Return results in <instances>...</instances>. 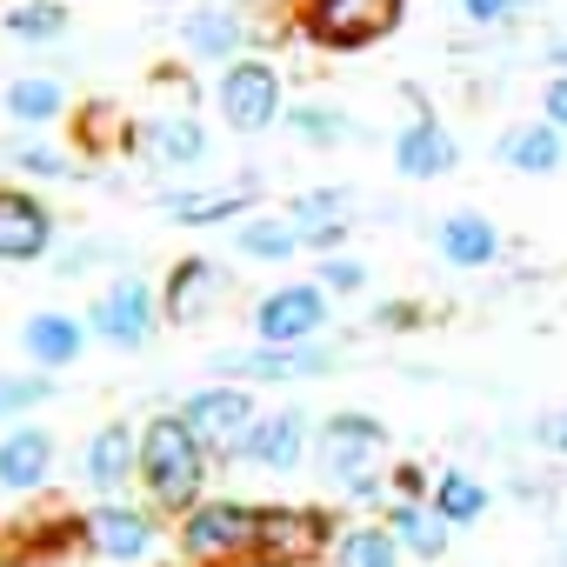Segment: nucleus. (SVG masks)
Returning <instances> with one entry per match:
<instances>
[{"instance_id": "1", "label": "nucleus", "mask_w": 567, "mask_h": 567, "mask_svg": "<svg viewBox=\"0 0 567 567\" xmlns=\"http://www.w3.org/2000/svg\"><path fill=\"white\" fill-rule=\"evenodd\" d=\"M141 481L154 494V507L167 514H187L200 507V487H207V447L194 441V427L181 414H154L141 427Z\"/></svg>"}, {"instance_id": "2", "label": "nucleus", "mask_w": 567, "mask_h": 567, "mask_svg": "<svg viewBox=\"0 0 567 567\" xmlns=\"http://www.w3.org/2000/svg\"><path fill=\"white\" fill-rule=\"evenodd\" d=\"M315 461L334 487H348L354 501L381 494V461H388V427L361 408H341L315 427Z\"/></svg>"}, {"instance_id": "3", "label": "nucleus", "mask_w": 567, "mask_h": 567, "mask_svg": "<svg viewBox=\"0 0 567 567\" xmlns=\"http://www.w3.org/2000/svg\"><path fill=\"white\" fill-rule=\"evenodd\" d=\"M260 547V507L254 501H200L181 514V554L194 567H240Z\"/></svg>"}, {"instance_id": "4", "label": "nucleus", "mask_w": 567, "mask_h": 567, "mask_svg": "<svg viewBox=\"0 0 567 567\" xmlns=\"http://www.w3.org/2000/svg\"><path fill=\"white\" fill-rule=\"evenodd\" d=\"M301 34L328 54H361L408 21V0H301Z\"/></svg>"}, {"instance_id": "5", "label": "nucleus", "mask_w": 567, "mask_h": 567, "mask_svg": "<svg viewBox=\"0 0 567 567\" xmlns=\"http://www.w3.org/2000/svg\"><path fill=\"white\" fill-rule=\"evenodd\" d=\"M214 101H220V121H227L234 134H267L280 114H288V94H280V68L260 61V54L227 61Z\"/></svg>"}, {"instance_id": "6", "label": "nucleus", "mask_w": 567, "mask_h": 567, "mask_svg": "<svg viewBox=\"0 0 567 567\" xmlns=\"http://www.w3.org/2000/svg\"><path fill=\"white\" fill-rule=\"evenodd\" d=\"M341 368V354L334 348H321V341H308V348H227V354H214V374L220 381H240V388H267V381H321V374H334Z\"/></svg>"}, {"instance_id": "7", "label": "nucleus", "mask_w": 567, "mask_h": 567, "mask_svg": "<svg viewBox=\"0 0 567 567\" xmlns=\"http://www.w3.org/2000/svg\"><path fill=\"white\" fill-rule=\"evenodd\" d=\"M328 328V288L321 280H288V288H267L254 301V334L267 348H308Z\"/></svg>"}, {"instance_id": "8", "label": "nucleus", "mask_w": 567, "mask_h": 567, "mask_svg": "<svg viewBox=\"0 0 567 567\" xmlns=\"http://www.w3.org/2000/svg\"><path fill=\"white\" fill-rule=\"evenodd\" d=\"M174 414H181V421L194 427V441H200L207 454H240L247 427L260 421V408H254V394H247L240 381H214V388L187 394V401H181Z\"/></svg>"}, {"instance_id": "9", "label": "nucleus", "mask_w": 567, "mask_h": 567, "mask_svg": "<svg viewBox=\"0 0 567 567\" xmlns=\"http://www.w3.org/2000/svg\"><path fill=\"white\" fill-rule=\"evenodd\" d=\"M334 520L328 507H260V560H280V567H308V560H328L334 554Z\"/></svg>"}, {"instance_id": "10", "label": "nucleus", "mask_w": 567, "mask_h": 567, "mask_svg": "<svg viewBox=\"0 0 567 567\" xmlns=\"http://www.w3.org/2000/svg\"><path fill=\"white\" fill-rule=\"evenodd\" d=\"M87 328L101 334V341H114V348H147L154 341V328H161V308H154V288L147 280H114V288L87 308Z\"/></svg>"}, {"instance_id": "11", "label": "nucleus", "mask_w": 567, "mask_h": 567, "mask_svg": "<svg viewBox=\"0 0 567 567\" xmlns=\"http://www.w3.org/2000/svg\"><path fill=\"white\" fill-rule=\"evenodd\" d=\"M308 447H315L308 414H301V408H274V414H260V421L247 427L240 461H247V467H260V474H295V467L308 461Z\"/></svg>"}, {"instance_id": "12", "label": "nucleus", "mask_w": 567, "mask_h": 567, "mask_svg": "<svg viewBox=\"0 0 567 567\" xmlns=\"http://www.w3.org/2000/svg\"><path fill=\"white\" fill-rule=\"evenodd\" d=\"M220 301H227V267H220V260H207V254H187V260H174L167 288H161V315H167L174 328H194V321H207Z\"/></svg>"}, {"instance_id": "13", "label": "nucleus", "mask_w": 567, "mask_h": 567, "mask_svg": "<svg viewBox=\"0 0 567 567\" xmlns=\"http://www.w3.org/2000/svg\"><path fill=\"white\" fill-rule=\"evenodd\" d=\"M394 167H401V181H447L454 167H461V141H454V127H441L427 107L394 134Z\"/></svg>"}, {"instance_id": "14", "label": "nucleus", "mask_w": 567, "mask_h": 567, "mask_svg": "<svg viewBox=\"0 0 567 567\" xmlns=\"http://www.w3.org/2000/svg\"><path fill=\"white\" fill-rule=\"evenodd\" d=\"M494 161L514 167V174H527V181H547V174L567 167V134L554 121H514V127H501Z\"/></svg>"}, {"instance_id": "15", "label": "nucleus", "mask_w": 567, "mask_h": 567, "mask_svg": "<svg viewBox=\"0 0 567 567\" xmlns=\"http://www.w3.org/2000/svg\"><path fill=\"white\" fill-rule=\"evenodd\" d=\"M41 254H54L48 200H34L21 187H0V260H41Z\"/></svg>"}, {"instance_id": "16", "label": "nucleus", "mask_w": 567, "mask_h": 567, "mask_svg": "<svg viewBox=\"0 0 567 567\" xmlns=\"http://www.w3.org/2000/svg\"><path fill=\"white\" fill-rule=\"evenodd\" d=\"M348 207H354L348 187H308V194H295L288 220L301 227V247H308V254H341V240L354 234V227H348Z\"/></svg>"}, {"instance_id": "17", "label": "nucleus", "mask_w": 567, "mask_h": 567, "mask_svg": "<svg viewBox=\"0 0 567 567\" xmlns=\"http://www.w3.org/2000/svg\"><path fill=\"white\" fill-rule=\"evenodd\" d=\"M434 254H441L447 267H461V274L494 267V260H501V227H494L487 214H474V207L441 214V220H434Z\"/></svg>"}, {"instance_id": "18", "label": "nucleus", "mask_w": 567, "mask_h": 567, "mask_svg": "<svg viewBox=\"0 0 567 567\" xmlns=\"http://www.w3.org/2000/svg\"><path fill=\"white\" fill-rule=\"evenodd\" d=\"M134 474H141V434L121 427V421H107V427L87 441V454H81V481H87L94 494H121Z\"/></svg>"}, {"instance_id": "19", "label": "nucleus", "mask_w": 567, "mask_h": 567, "mask_svg": "<svg viewBox=\"0 0 567 567\" xmlns=\"http://www.w3.org/2000/svg\"><path fill=\"white\" fill-rule=\"evenodd\" d=\"M87 540H94L107 560L134 567V560H147V547H154V520H147L141 507H127V501H101V507H87Z\"/></svg>"}, {"instance_id": "20", "label": "nucleus", "mask_w": 567, "mask_h": 567, "mask_svg": "<svg viewBox=\"0 0 567 567\" xmlns=\"http://www.w3.org/2000/svg\"><path fill=\"white\" fill-rule=\"evenodd\" d=\"M134 147L161 167H200L207 161V127L194 114H161V121H141L134 127Z\"/></svg>"}, {"instance_id": "21", "label": "nucleus", "mask_w": 567, "mask_h": 567, "mask_svg": "<svg viewBox=\"0 0 567 567\" xmlns=\"http://www.w3.org/2000/svg\"><path fill=\"white\" fill-rule=\"evenodd\" d=\"M48 474H54V434H41V427L0 434V487L8 494H34Z\"/></svg>"}, {"instance_id": "22", "label": "nucleus", "mask_w": 567, "mask_h": 567, "mask_svg": "<svg viewBox=\"0 0 567 567\" xmlns=\"http://www.w3.org/2000/svg\"><path fill=\"white\" fill-rule=\"evenodd\" d=\"M260 200V187L254 181H234V187H194V194H167L161 200V214L167 220H181V227H220V220H240L247 207Z\"/></svg>"}, {"instance_id": "23", "label": "nucleus", "mask_w": 567, "mask_h": 567, "mask_svg": "<svg viewBox=\"0 0 567 567\" xmlns=\"http://www.w3.org/2000/svg\"><path fill=\"white\" fill-rule=\"evenodd\" d=\"M388 527H394L401 554H414V560H441L454 540V520L434 501H388Z\"/></svg>"}, {"instance_id": "24", "label": "nucleus", "mask_w": 567, "mask_h": 567, "mask_svg": "<svg viewBox=\"0 0 567 567\" xmlns=\"http://www.w3.org/2000/svg\"><path fill=\"white\" fill-rule=\"evenodd\" d=\"M181 48H187L194 61H240L247 21H240L234 8H194V14L181 21Z\"/></svg>"}, {"instance_id": "25", "label": "nucleus", "mask_w": 567, "mask_h": 567, "mask_svg": "<svg viewBox=\"0 0 567 567\" xmlns=\"http://www.w3.org/2000/svg\"><path fill=\"white\" fill-rule=\"evenodd\" d=\"M21 348H28V361H34L41 374H54V368L81 361V348H87V328H81L74 315H34V321L21 328Z\"/></svg>"}, {"instance_id": "26", "label": "nucleus", "mask_w": 567, "mask_h": 567, "mask_svg": "<svg viewBox=\"0 0 567 567\" xmlns=\"http://www.w3.org/2000/svg\"><path fill=\"white\" fill-rule=\"evenodd\" d=\"M234 247L247 254V260H295L301 254V227L288 220V214H254V220H240V234H234Z\"/></svg>"}, {"instance_id": "27", "label": "nucleus", "mask_w": 567, "mask_h": 567, "mask_svg": "<svg viewBox=\"0 0 567 567\" xmlns=\"http://www.w3.org/2000/svg\"><path fill=\"white\" fill-rule=\"evenodd\" d=\"M328 567H401V540H394L388 520H381V527H374V520H368V527H341Z\"/></svg>"}, {"instance_id": "28", "label": "nucleus", "mask_w": 567, "mask_h": 567, "mask_svg": "<svg viewBox=\"0 0 567 567\" xmlns=\"http://www.w3.org/2000/svg\"><path fill=\"white\" fill-rule=\"evenodd\" d=\"M8 41H28V48H48L68 34V8L61 0H8V14H0Z\"/></svg>"}, {"instance_id": "29", "label": "nucleus", "mask_w": 567, "mask_h": 567, "mask_svg": "<svg viewBox=\"0 0 567 567\" xmlns=\"http://www.w3.org/2000/svg\"><path fill=\"white\" fill-rule=\"evenodd\" d=\"M427 501H434L454 527H474V520L487 514L494 494H487V481H474L467 467H447V474H434V494H427Z\"/></svg>"}, {"instance_id": "30", "label": "nucleus", "mask_w": 567, "mask_h": 567, "mask_svg": "<svg viewBox=\"0 0 567 567\" xmlns=\"http://www.w3.org/2000/svg\"><path fill=\"white\" fill-rule=\"evenodd\" d=\"M61 107H68V94H61L54 74H21V81L8 87V114H14L21 127H48Z\"/></svg>"}, {"instance_id": "31", "label": "nucleus", "mask_w": 567, "mask_h": 567, "mask_svg": "<svg viewBox=\"0 0 567 567\" xmlns=\"http://www.w3.org/2000/svg\"><path fill=\"white\" fill-rule=\"evenodd\" d=\"M288 127H295L301 147H348V141H354V121H348L341 107H328V101H301V107H288Z\"/></svg>"}, {"instance_id": "32", "label": "nucleus", "mask_w": 567, "mask_h": 567, "mask_svg": "<svg viewBox=\"0 0 567 567\" xmlns=\"http://www.w3.org/2000/svg\"><path fill=\"white\" fill-rule=\"evenodd\" d=\"M8 161H14L21 174H41V181H68V174H74V161L54 154V147L34 141V134H14V141H8Z\"/></svg>"}, {"instance_id": "33", "label": "nucleus", "mask_w": 567, "mask_h": 567, "mask_svg": "<svg viewBox=\"0 0 567 567\" xmlns=\"http://www.w3.org/2000/svg\"><path fill=\"white\" fill-rule=\"evenodd\" d=\"M41 401H54V381L48 374H0V421L34 414Z\"/></svg>"}, {"instance_id": "34", "label": "nucleus", "mask_w": 567, "mask_h": 567, "mask_svg": "<svg viewBox=\"0 0 567 567\" xmlns=\"http://www.w3.org/2000/svg\"><path fill=\"white\" fill-rule=\"evenodd\" d=\"M315 280H321L328 295H361V288H368V267H361L354 254H321V274H315Z\"/></svg>"}, {"instance_id": "35", "label": "nucleus", "mask_w": 567, "mask_h": 567, "mask_svg": "<svg viewBox=\"0 0 567 567\" xmlns=\"http://www.w3.org/2000/svg\"><path fill=\"white\" fill-rule=\"evenodd\" d=\"M454 8L474 21V28H514L527 14V0H454Z\"/></svg>"}, {"instance_id": "36", "label": "nucleus", "mask_w": 567, "mask_h": 567, "mask_svg": "<svg viewBox=\"0 0 567 567\" xmlns=\"http://www.w3.org/2000/svg\"><path fill=\"white\" fill-rule=\"evenodd\" d=\"M527 434H534V447H547V454H560V461H567V408H560V414H540Z\"/></svg>"}, {"instance_id": "37", "label": "nucleus", "mask_w": 567, "mask_h": 567, "mask_svg": "<svg viewBox=\"0 0 567 567\" xmlns=\"http://www.w3.org/2000/svg\"><path fill=\"white\" fill-rule=\"evenodd\" d=\"M388 481H394V501H427V494H434V481H427V474H421L414 461H401V467H394Z\"/></svg>"}, {"instance_id": "38", "label": "nucleus", "mask_w": 567, "mask_h": 567, "mask_svg": "<svg viewBox=\"0 0 567 567\" xmlns=\"http://www.w3.org/2000/svg\"><path fill=\"white\" fill-rule=\"evenodd\" d=\"M540 121H554V127L567 134V74H554V81L540 87Z\"/></svg>"}, {"instance_id": "39", "label": "nucleus", "mask_w": 567, "mask_h": 567, "mask_svg": "<svg viewBox=\"0 0 567 567\" xmlns=\"http://www.w3.org/2000/svg\"><path fill=\"white\" fill-rule=\"evenodd\" d=\"M374 321H381V328H394V334H401V328H421V308H414V301H388V308H381V315H374Z\"/></svg>"}, {"instance_id": "40", "label": "nucleus", "mask_w": 567, "mask_h": 567, "mask_svg": "<svg viewBox=\"0 0 567 567\" xmlns=\"http://www.w3.org/2000/svg\"><path fill=\"white\" fill-rule=\"evenodd\" d=\"M540 61H547V68H560V74H567V34H554V41H547V48H540Z\"/></svg>"}, {"instance_id": "41", "label": "nucleus", "mask_w": 567, "mask_h": 567, "mask_svg": "<svg viewBox=\"0 0 567 567\" xmlns=\"http://www.w3.org/2000/svg\"><path fill=\"white\" fill-rule=\"evenodd\" d=\"M554 560H560V567H567V527H560V554H554Z\"/></svg>"}, {"instance_id": "42", "label": "nucleus", "mask_w": 567, "mask_h": 567, "mask_svg": "<svg viewBox=\"0 0 567 567\" xmlns=\"http://www.w3.org/2000/svg\"><path fill=\"white\" fill-rule=\"evenodd\" d=\"M240 567H280V560H260V554H254V560H240Z\"/></svg>"}]
</instances>
